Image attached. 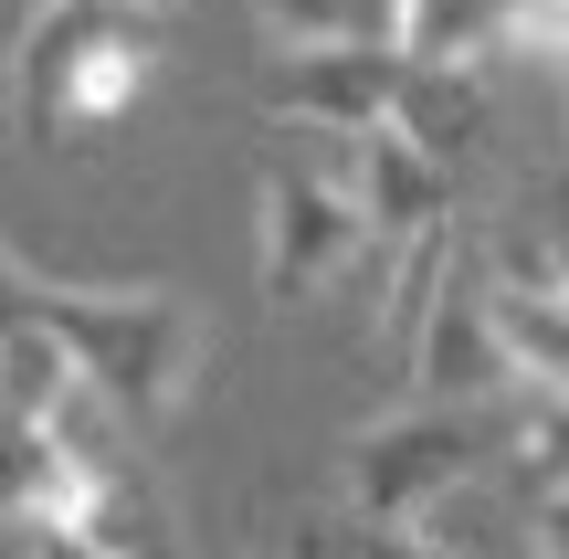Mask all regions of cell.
<instances>
[{"mask_svg":"<svg viewBox=\"0 0 569 559\" xmlns=\"http://www.w3.org/2000/svg\"><path fill=\"white\" fill-rule=\"evenodd\" d=\"M411 380H422V401H486L496 380H507V338H496V296L465 274V253H453L443 296H432L422 338H411Z\"/></svg>","mask_w":569,"mask_h":559,"instance_id":"6","label":"cell"},{"mask_svg":"<svg viewBox=\"0 0 569 559\" xmlns=\"http://www.w3.org/2000/svg\"><path fill=\"white\" fill-rule=\"evenodd\" d=\"M528 465H538V497H569V391H549L538 401V422H528Z\"/></svg>","mask_w":569,"mask_h":559,"instance_id":"10","label":"cell"},{"mask_svg":"<svg viewBox=\"0 0 569 559\" xmlns=\"http://www.w3.org/2000/svg\"><path fill=\"white\" fill-rule=\"evenodd\" d=\"M528 549H538V559H569V497H559V486L528 507Z\"/></svg>","mask_w":569,"mask_h":559,"instance_id":"11","label":"cell"},{"mask_svg":"<svg viewBox=\"0 0 569 559\" xmlns=\"http://www.w3.org/2000/svg\"><path fill=\"white\" fill-rule=\"evenodd\" d=\"M284 559H453V549L422 539V528H380V518H348V507H317V518H296Z\"/></svg>","mask_w":569,"mask_h":559,"instance_id":"9","label":"cell"},{"mask_svg":"<svg viewBox=\"0 0 569 559\" xmlns=\"http://www.w3.org/2000/svg\"><path fill=\"white\" fill-rule=\"evenodd\" d=\"M53 11H63V0H11V42H32V32H42Z\"/></svg>","mask_w":569,"mask_h":559,"instance_id":"13","label":"cell"},{"mask_svg":"<svg viewBox=\"0 0 569 559\" xmlns=\"http://www.w3.org/2000/svg\"><path fill=\"white\" fill-rule=\"evenodd\" d=\"M496 412L486 401H422L401 422H369L348 443V518H380V528H422V507H443L453 486H475L496 465Z\"/></svg>","mask_w":569,"mask_h":559,"instance_id":"3","label":"cell"},{"mask_svg":"<svg viewBox=\"0 0 569 559\" xmlns=\"http://www.w3.org/2000/svg\"><path fill=\"white\" fill-rule=\"evenodd\" d=\"M401 84H411V63L390 53V42H348V53H284L274 74H264V106L359 148L369 127L401 117Z\"/></svg>","mask_w":569,"mask_h":559,"instance_id":"5","label":"cell"},{"mask_svg":"<svg viewBox=\"0 0 569 559\" xmlns=\"http://www.w3.org/2000/svg\"><path fill=\"white\" fill-rule=\"evenodd\" d=\"M253 253H264V296L274 307H306L338 274H380V243H369L359 180H327V169H264V222H253Z\"/></svg>","mask_w":569,"mask_h":559,"instance_id":"4","label":"cell"},{"mask_svg":"<svg viewBox=\"0 0 569 559\" xmlns=\"http://www.w3.org/2000/svg\"><path fill=\"white\" fill-rule=\"evenodd\" d=\"M32 559H106V549L74 539V528H32Z\"/></svg>","mask_w":569,"mask_h":559,"instance_id":"12","label":"cell"},{"mask_svg":"<svg viewBox=\"0 0 569 559\" xmlns=\"http://www.w3.org/2000/svg\"><path fill=\"white\" fill-rule=\"evenodd\" d=\"M159 63V11L138 0H63L21 42V127H106L138 106Z\"/></svg>","mask_w":569,"mask_h":559,"instance_id":"2","label":"cell"},{"mask_svg":"<svg viewBox=\"0 0 569 559\" xmlns=\"http://www.w3.org/2000/svg\"><path fill=\"white\" fill-rule=\"evenodd\" d=\"M390 53L422 74H486L496 63V0H401Z\"/></svg>","mask_w":569,"mask_h":559,"instance_id":"7","label":"cell"},{"mask_svg":"<svg viewBox=\"0 0 569 559\" xmlns=\"http://www.w3.org/2000/svg\"><path fill=\"white\" fill-rule=\"evenodd\" d=\"M253 21H264V42H284V53H348V42L401 32L390 0H253Z\"/></svg>","mask_w":569,"mask_h":559,"instance_id":"8","label":"cell"},{"mask_svg":"<svg viewBox=\"0 0 569 559\" xmlns=\"http://www.w3.org/2000/svg\"><path fill=\"white\" fill-rule=\"evenodd\" d=\"M11 307L63 349V370L127 422L169 433V412L201 380V307L169 286H74V274H11Z\"/></svg>","mask_w":569,"mask_h":559,"instance_id":"1","label":"cell"}]
</instances>
